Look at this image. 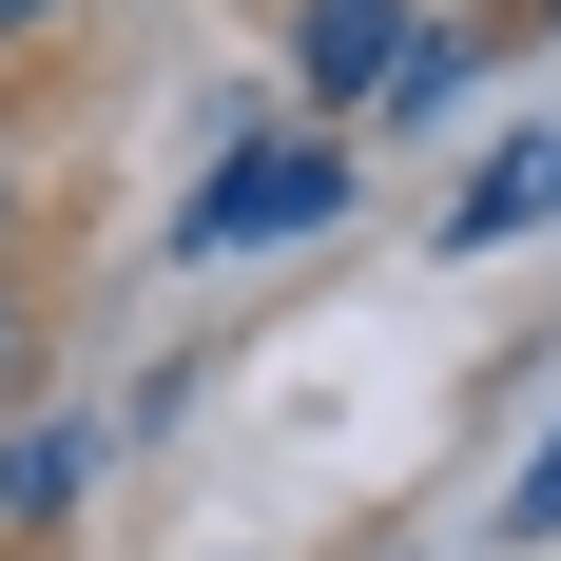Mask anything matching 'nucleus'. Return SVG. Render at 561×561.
Returning a JSON list of instances; mask_svg holds the SVG:
<instances>
[{
	"label": "nucleus",
	"instance_id": "f257e3e1",
	"mask_svg": "<svg viewBox=\"0 0 561 561\" xmlns=\"http://www.w3.org/2000/svg\"><path fill=\"white\" fill-rule=\"evenodd\" d=\"M348 156L330 136H252V156H214V194H194V252H272V232H330Z\"/></svg>",
	"mask_w": 561,
	"mask_h": 561
},
{
	"label": "nucleus",
	"instance_id": "f03ea898",
	"mask_svg": "<svg viewBox=\"0 0 561 561\" xmlns=\"http://www.w3.org/2000/svg\"><path fill=\"white\" fill-rule=\"evenodd\" d=\"M310 78L330 98H388L407 78V0H310Z\"/></svg>",
	"mask_w": 561,
	"mask_h": 561
},
{
	"label": "nucleus",
	"instance_id": "7ed1b4c3",
	"mask_svg": "<svg viewBox=\"0 0 561 561\" xmlns=\"http://www.w3.org/2000/svg\"><path fill=\"white\" fill-rule=\"evenodd\" d=\"M542 194H561V156H542V136H523V156H484V194H465L446 232H542Z\"/></svg>",
	"mask_w": 561,
	"mask_h": 561
},
{
	"label": "nucleus",
	"instance_id": "20e7f679",
	"mask_svg": "<svg viewBox=\"0 0 561 561\" xmlns=\"http://www.w3.org/2000/svg\"><path fill=\"white\" fill-rule=\"evenodd\" d=\"M523 542H561V446H542V465H523Z\"/></svg>",
	"mask_w": 561,
	"mask_h": 561
},
{
	"label": "nucleus",
	"instance_id": "39448f33",
	"mask_svg": "<svg viewBox=\"0 0 561 561\" xmlns=\"http://www.w3.org/2000/svg\"><path fill=\"white\" fill-rule=\"evenodd\" d=\"M20 20H39V0H0V39H20Z\"/></svg>",
	"mask_w": 561,
	"mask_h": 561
}]
</instances>
